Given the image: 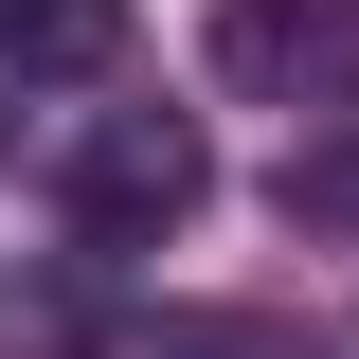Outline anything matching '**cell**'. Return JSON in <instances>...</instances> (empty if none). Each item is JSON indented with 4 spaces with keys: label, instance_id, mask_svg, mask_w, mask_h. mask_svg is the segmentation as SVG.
<instances>
[{
    "label": "cell",
    "instance_id": "1",
    "mask_svg": "<svg viewBox=\"0 0 359 359\" xmlns=\"http://www.w3.org/2000/svg\"><path fill=\"white\" fill-rule=\"evenodd\" d=\"M54 198H72L90 252H162V233L216 198V144L180 126V108H108V126L72 144V180H54Z\"/></svg>",
    "mask_w": 359,
    "mask_h": 359
},
{
    "label": "cell",
    "instance_id": "2",
    "mask_svg": "<svg viewBox=\"0 0 359 359\" xmlns=\"http://www.w3.org/2000/svg\"><path fill=\"white\" fill-rule=\"evenodd\" d=\"M216 72L269 108H341L359 90V0H216Z\"/></svg>",
    "mask_w": 359,
    "mask_h": 359
},
{
    "label": "cell",
    "instance_id": "3",
    "mask_svg": "<svg viewBox=\"0 0 359 359\" xmlns=\"http://www.w3.org/2000/svg\"><path fill=\"white\" fill-rule=\"evenodd\" d=\"M0 54L18 72H108L126 54V0H0Z\"/></svg>",
    "mask_w": 359,
    "mask_h": 359
},
{
    "label": "cell",
    "instance_id": "4",
    "mask_svg": "<svg viewBox=\"0 0 359 359\" xmlns=\"http://www.w3.org/2000/svg\"><path fill=\"white\" fill-rule=\"evenodd\" d=\"M144 359H323V341L269 306H180V323H144Z\"/></svg>",
    "mask_w": 359,
    "mask_h": 359
},
{
    "label": "cell",
    "instance_id": "5",
    "mask_svg": "<svg viewBox=\"0 0 359 359\" xmlns=\"http://www.w3.org/2000/svg\"><path fill=\"white\" fill-rule=\"evenodd\" d=\"M287 198H323V216H359V144H323V162H287Z\"/></svg>",
    "mask_w": 359,
    "mask_h": 359
}]
</instances>
